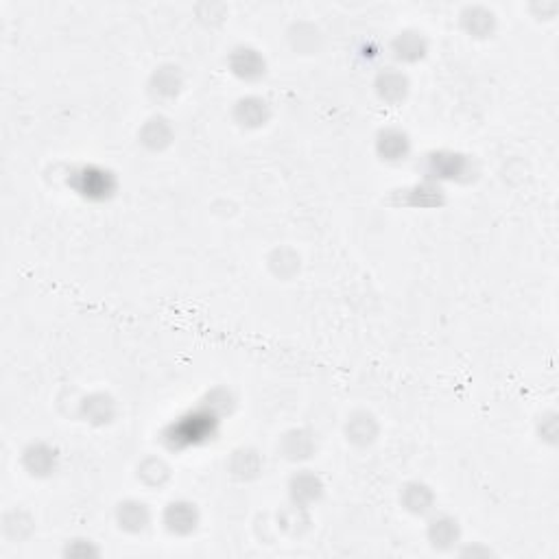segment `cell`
Returning <instances> with one entry per match:
<instances>
[{
	"mask_svg": "<svg viewBox=\"0 0 559 559\" xmlns=\"http://www.w3.org/2000/svg\"><path fill=\"white\" fill-rule=\"evenodd\" d=\"M293 488H300V492H297V490L293 492L295 503H297V500H302L304 496H306V500H315L317 494L321 492V488H319V483H317L315 476H295Z\"/></svg>",
	"mask_w": 559,
	"mask_h": 559,
	"instance_id": "obj_4",
	"label": "cell"
},
{
	"mask_svg": "<svg viewBox=\"0 0 559 559\" xmlns=\"http://www.w3.org/2000/svg\"><path fill=\"white\" fill-rule=\"evenodd\" d=\"M383 138H385V142L381 140V144H387V146L383 148V156H385L387 160L391 158L393 148H396V156H398V158H402V156L406 153V138H404V136L396 134V136L391 138V134H385Z\"/></svg>",
	"mask_w": 559,
	"mask_h": 559,
	"instance_id": "obj_6",
	"label": "cell"
},
{
	"mask_svg": "<svg viewBox=\"0 0 559 559\" xmlns=\"http://www.w3.org/2000/svg\"><path fill=\"white\" fill-rule=\"evenodd\" d=\"M406 492H411V494L416 496V500H406V503H404L406 509H411V511H416V513H424V511L428 509V505H430V494H428L426 488L420 485V494H418V485L406 488Z\"/></svg>",
	"mask_w": 559,
	"mask_h": 559,
	"instance_id": "obj_5",
	"label": "cell"
},
{
	"mask_svg": "<svg viewBox=\"0 0 559 559\" xmlns=\"http://www.w3.org/2000/svg\"><path fill=\"white\" fill-rule=\"evenodd\" d=\"M164 525L171 533L186 535L197 527V509L191 503H171L164 513Z\"/></svg>",
	"mask_w": 559,
	"mask_h": 559,
	"instance_id": "obj_1",
	"label": "cell"
},
{
	"mask_svg": "<svg viewBox=\"0 0 559 559\" xmlns=\"http://www.w3.org/2000/svg\"><path fill=\"white\" fill-rule=\"evenodd\" d=\"M430 544L435 548H448L457 542L459 538V529H457V523L450 518H439V520H433L430 523Z\"/></svg>",
	"mask_w": 559,
	"mask_h": 559,
	"instance_id": "obj_2",
	"label": "cell"
},
{
	"mask_svg": "<svg viewBox=\"0 0 559 559\" xmlns=\"http://www.w3.org/2000/svg\"><path fill=\"white\" fill-rule=\"evenodd\" d=\"M119 523L127 531H142L148 523V511L142 503H125L119 509Z\"/></svg>",
	"mask_w": 559,
	"mask_h": 559,
	"instance_id": "obj_3",
	"label": "cell"
}]
</instances>
